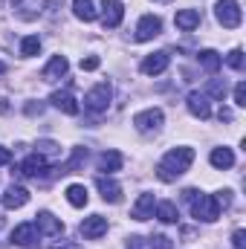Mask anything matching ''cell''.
Instances as JSON below:
<instances>
[{
  "instance_id": "obj_41",
  "label": "cell",
  "mask_w": 246,
  "mask_h": 249,
  "mask_svg": "<svg viewBox=\"0 0 246 249\" xmlns=\"http://www.w3.org/2000/svg\"><path fill=\"white\" fill-rule=\"evenodd\" d=\"M0 6H3V0H0Z\"/></svg>"
},
{
  "instance_id": "obj_24",
  "label": "cell",
  "mask_w": 246,
  "mask_h": 249,
  "mask_svg": "<svg viewBox=\"0 0 246 249\" xmlns=\"http://www.w3.org/2000/svg\"><path fill=\"white\" fill-rule=\"evenodd\" d=\"M67 200H70V206H75V209L87 206V200H90L87 186H81V183H72V186L67 188Z\"/></svg>"
},
{
  "instance_id": "obj_16",
  "label": "cell",
  "mask_w": 246,
  "mask_h": 249,
  "mask_svg": "<svg viewBox=\"0 0 246 249\" xmlns=\"http://www.w3.org/2000/svg\"><path fill=\"white\" fill-rule=\"evenodd\" d=\"M188 110H191V116H197V119H209V116H211L209 96H206V93H191V96H188Z\"/></svg>"
},
{
  "instance_id": "obj_18",
  "label": "cell",
  "mask_w": 246,
  "mask_h": 249,
  "mask_svg": "<svg viewBox=\"0 0 246 249\" xmlns=\"http://www.w3.org/2000/svg\"><path fill=\"white\" fill-rule=\"evenodd\" d=\"M96 186H99V191H102V197L107 200V203H119L122 200V186L116 183V180H110V177H99L96 180Z\"/></svg>"
},
{
  "instance_id": "obj_4",
  "label": "cell",
  "mask_w": 246,
  "mask_h": 249,
  "mask_svg": "<svg viewBox=\"0 0 246 249\" xmlns=\"http://www.w3.org/2000/svg\"><path fill=\"white\" fill-rule=\"evenodd\" d=\"M214 18H217V23H223L226 29H238L241 20H244L241 3H238V0H217V6H214Z\"/></svg>"
},
{
  "instance_id": "obj_12",
  "label": "cell",
  "mask_w": 246,
  "mask_h": 249,
  "mask_svg": "<svg viewBox=\"0 0 246 249\" xmlns=\"http://www.w3.org/2000/svg\"><path fill=\"white\" fill-rule=\"evenodd\" d=\"M50 102H53V107H58L67 116H75V113H78V102H75V96H72L70 90H55V93L50 96Z\"/></svg>"
},
{
  "instance_id": "obj_37",
  "label": "cell",
  "mask_w": 246,
  "mask_h": 249,
  "mask_svg": "<svg viewBox=\"0 0 246 249\" xmlns=\"http://www.w3.org/2000/svg\"><path fill=\"white\" fill-rule=\"evenodd\" d=\"M41 110H44L41 105H26V113H29V116H35V113H41Z\"/></svg>"
},
{
  "instance_id": "obj_15",
  "label": "cell",
  "mask_w": 246,
  "mask_h": 249,
  "mask_svg": "<svg viewBox=\"0 0 246 249\" xmlns=\"http://www.w3.org/2000/svg\"><path fill=\"white\" fill-rule=\"evenodd\" d=\"M154 209H157L154 194H139V200L133 203L130 214H133V220H148V217H154Z\"/></svg>"
},
{
  "instance_id": "obj_30",
  "label": "cell",
  "mask_w": 246,
  "mask_h": 249,
  "mask_svg": "<svg viewBox=\"0 0 246 249\" xmlns=\"http://www.w3.org/2000/svg\"><path fill=\"white\" fill-rule=\"evenodd\" d=\"M226 64H229L232 70H238V72H241V70H244V50H241V47H235V50L226 55Z\"/></svg>"
},
{
  "instance_id": "obj_10",
  "label": "cell",
  "mask_w": 246,
  "mask_h": 249,
  "mask_svg": "<svg viewBox=\"0 0 246 249\" xmlns=\"http://www.w3.org/2000/svg\"><path fill=\"white\" fill-rule=\"evenodd\" d=\"M35 217H38V220H32V223L38 226L41 235H47V238H58V235L64 232V223L53 214V212H38Z\"/></svg>"
},
{
  "instance_id": "obj_33",
  "label": "cell",
  "mask_w": 246,
  "mask_h": 249,
  "mask_svg": "<svg viewBox=\"0 0 246 249\" xmlns=\"http://www.w3.org/2000/svg\"><path fill=\"white\" fill-rule=\"evenodd\" d=\"M235 105L246 107V84L244 81H238V87H235Z\"/></svg>"
},
{
  "instance_id": "obj_29",
  "label": "cell",
  "mask_w": 246,
  "mask_h": 249,
  "mask_svg": "<svg viewBox=\"0 0 246 249\" xmlns=\"http://www.w3.org/2000/svg\"><path fill=\"white\" fill-rule=\"evenodd\" d=\"M35 148H38L35 154H41V157H58V154H61V148H58L55 142H50V139H44V142H38Z\"/></svg>"
},
{
  "instance_id": "obj_14",
  "label": "cell",
  "mask_w": 246,
  "mask_h": 249,
  "mask_svg": "<svg viewBox=\"0 0 246 249\" xmlns=\"http://www.w3.org/2000/svg\"><path fill=\"white\" fill-rule=\"evenodd\" d=\"M168 64H171L168 53H151V55L142 61V72H145V75H159V72L168 70Z\"/></svg>"
},
{
  "instance_id": "obj_25",
  "label": "cell",
  "mask_w": 246,
  "mask_h": 249,
  "mask_svg": "<svg viewBox=\"0 0 246 249\" xmlns=\"http://www.w3.org/2000/svg\"><path fill=\"white\" fill-rule=\"evenodd\" d=\"M157 217L162 223H177L180 220V212H177V206L171 200H162V203H157Z\"/></svg>"
},
{
  "instance_id": "obj_11",
  "label": "cell",
  "mask_w": 246,
  "mask_h": 249,
  "mask_svg": "<svg viewBox=\"0 0 246 249\" xmlns=\"http://www.w3.org/2000/svg\"><path fill=\"white\" fill-rule=\"evenodd\" d=\"M105 232H107V217H102V214H90V217H84V223H81V235H84L87 241H99Z\"/></svg>"
},
{
  "instance_id": "obj_21",
  "label": "cell",
  "mask_w": 246,
  "mask_h": 249,
  "mask_svg": "<svg viewBox=\"0 0 246 249\" xmlns=\"http://www.w3.org/2000/svg\"><path fill=\"white\" fill-rule=\"evenodd\" d=\"M122 154L119 151H105L102 157H99V171L102 174H113V171H119L122 168Z\"/></svg>"
},
{
  "instance_id": "obj_13",
  "label": "cell",
  "mask_w": 246,
  "mask_h": 249,
  "mask_svg": "<svg viewBox=\"0 0 246 249\" xmlns=\"http://www.w3.org/2000/svg\"><path fill=\"white\" fill-rule=\"evenodd\" d=\"M26 203H29V191L23 186H15V183H12V186L3 191V206H6V209H23Z\"/></svg>"
},
{
  "instance_id": "obj_31",
  "label": "cell",
  "mask_w": 246,
  "mask_h": 249,
  "mask_svg": "<svg viewBox=\"0 0 246 249\" xmlns=\"http://www.w3.org/2000/svg\"><path fill=\"white\" fill-rule=\"evenodd\" d=\"M148 247H151V249H174V241H171L168 235H154Z\"/></svg>"
},
{
  "instance_id": "obj_27",
  "label": "cell",
  "mask_w": 246,
  "mask_h": 249,
  "mask_svg": "<svg viewBox=\"0 0 246 249\" xmlns=\"http://www.w3.org/2000/svg\"><path fill=\"white\" fill-rule=\"evenodd\" d=\"M41 53V38L38 35H26L23 41H20V55L23 58H32V55H38Z\"/></svg>"
},
{
  "instance_id": "obj_28",
  "label": "cell",
  "mask_w": 246,
  "mask_h": 249,
  "mask_svg": "<svg viewBox=\"0 0 246 249\" xmlns=\"http://www.w3.org/2000/svg\"><path fill=\"white\" fill-rule=\"evenodd\" d=\"M84 160H87V148H75L72 160H70V162H67V165L61 168V174H72V171H75V168H78V165H81Z\"/></svg>"
},
{
  "instance_id": "obj_7",
  "label": "cell",
  "mask_w": 246,
  "mask_h": 249,
  "mask_svg": "<svg viewBox=\"0 0 246 249\" xmlns=\"http://www.w3.org/2000/svg\"><path fill=\"white\" fill-rule=\"evenodd\" d=\"M47 171H50V162H47V157H41V154H32V157H26V160L18 165V174H20V177H32V180L47 177Z\"/></svg>"
},
{
  "instance_id": "obj_40",
  "label": "cell",
  "mask_w": 246,
  "mask_h": 249,
  "mask_svg": "<svg viewBox=\"0 0 246 249\" xmlns=\"http://www.w3.org/2000/svg\"><path fill=\"white\" fill-rule=\"evenodd\" d=\"M159 3H168V0H159Z\"/></svg>"
},
{
  "instance_id": "obj_34",
  "label": "cell",
  "mask_w": 246,
  "mask_h": 249,
  "mask_svg": "<svg viewBox=\"0 0 246 249\" xmlns=\"http://www.w3.org/2000/svg\"><path fill=\"white\" fill-rule=\"evenodd\" d=\"M232 247L235 249H246V232L244 229H235V235H232Z\"/></svg>"
},
{
  "instance_id": "obj_36",
  "label": "cell",
  "mask_w": 246,
  "mask_h": 249,
  "mask_svg": "<svg viewBox=\"0 0 246 249\" xmlns=\"http://www.w3.org/2000/svg\"><path fill=\"white\" fill-rule=\"evenodd\" d=\"M9 162H12V151L0 145V165H9Z\"/></svg>"
},
{
  "instance_id": "obj_32",
  "label": "cell",
  "mask_w": 246,
  "mask_h": 249,
  "mask_svg": "<svg viewBox=\"0 0 246 249\" xmlns=\"http://www.w3.org/2000/svg\"><path fill=\"white\" fill-rule=\"evenodd\" d=\"M209 96L223 99V96H226V84H223V81H211V84H209Z\"/></svg>"
},
{
  "instance_id": "obj_20",
  "label": "cell",
  "mask_w": 246,
  "mask_h": 249,
  "mask_svg": "<svg viewBox=\"0 0 246 249\" xmlns=\"http://www.w3.org/2000/svg\"><path fill=\"white\" fill-rule=\"evenodd\" d=\"M174 23H177V29L191 32V29H197V26H200V12H197V9H180V12H177V18H174Z\"/></svg>"
},
{
  "instance_id": "obj_3",
  "label": "cell",
  "mask_w": 246,
  "mask_h": 249,
  "mask_svg": "<svg viewBox=\"0 0 246 249\" xmlns=\"http://www.w3.org/2000/svg\"><path fill=\"white\" fill-rule=\"evenodd\" d=\"M110 99H113V87H110L107 81H102V84H96V87L84 96V107H87L90 113H105V110L110 107Z\"/></svg>"
},
{
  "instance_id": "obj_9",
  "label": "cell",
  "mask_w": 246,
  "mask_h": 249,
  "mask_svg": "<svg viewBox=\"0 0 246 249\" xmlns=\"http://www.w3.org/2000/svg\"><path fill=\"white\" fill-rule=\"evenodd\" d=\"M124 18V6L122 0H102V23L105 29H116Z\"/></svg>"
},
{
  "instance_id": "obj_8",
  "label": "cell",
  "mask_w": 246,
  "mask_h": 249,
  "mask_svg": "<svg viewBox=\"0 0 246 249\" xmlns=\"http://www.w3.org/2000/svg\"><path fill=\"white\" fill-rule=\"evenodd\" d=\"M162 32V20L157 18V15H142L139 18V23H136V41H154L157 35Z\"/></svg>"
},
{
  "instance_id": "obj_23",
  "label": "cell",
  "mask_w": 246,
  "mask_h": 249,
  "mask_svg": "<svg viewBox=\"0 0 246 249\" xmlns=\"http://www.w3.org/2000/svg\"><path fill=\"white\" fill-rule=\"evenodd\" d=\"M209 160H211V165H214V168H220V171L235 165V154H232V148H214Z\"/></svg>"
},
{
  "instance_id": "obj_26",
  "label": "cell",
  "mask_w": 246,
  "mask_h": 249,
  "mask_svg": "<svg viewBox=\"0 0 246 249\" xmlns=\"http://www.w3.org/2000/svg\"><path fill=\"white\" fill-rule=\"evenodd\" d=\"M197 61H200V67H203L206 72H217V70H220V64H223V58H220L214 50H203V53L197 55Z\"/></svg>"
},
{
  "instance_id": "obj_22",
  "label": "cell",
  "mask_w": 246,
  "mask_h": 249,
  "mask_svg": "<svg viewBox=\"0 0 246 249\" xmlns=\"http://www.w3.org/2000/svg\"><path fill=\"white\" fill-rule=\"evenodd\" d=\"M72 15H75L78 20H84V23H90V20H96V18H99V12H96L93 0H72Z\"/></svg>"
},
{
  "instance_id": "obj_5",
  "label": "cell",
  "mask_w": 246,
  "mask_h": 249,
  "mask_svg": "<svg viewBox=\"0 0 246 249\" xmlns=\"http://www.w3.org/2000/svg\"><path fill=\"white\" fill-rule=\"evenodd\" d=\"M41 232L35 223H20L12 229V244L15 247H23V249H41Z\"/></svg>"
},
{
  "instance_id": "obj_39",
  "label": "cell",
  "mask_w": 246,
  "mask_h": 249,
  "mask_svg": "<svg viewBox=\"0 0 246 249\" xmlns=\"http://www.w3.org/2000/svg\"><path fill=\"white\" fill-rule=\"evenodd\" d=\"M3 72H6V64L0 61V75H3Z\"/></svg>"
},
{
  "instance_id": "obj_6",
  "label": "cell",
  "mask_w": 246,
  "mask_h": 249,
  "mask_svg": "<svg viewBox=\"0 0 246 249\" xmlns=\"http://www.w3.org/2000/svg\"><path fill=\"white\" fill-rule=\"evenodd\" d=\"M162 122H165V116H162L159 107H148V110H142V113L133 116V127L139 133H154V130L162 127Z\"/></svg>"
},
{
  "instance_id": "obj_1",
  "label": "cell",
  "mask_w": 246,
  "mask_h": 249,
  "mask_svg": "<svg viewBox=\"0 0 246 249\" xmlns=\"http://www.w3.org/2000/svg\"><path fill=\"white\" fill-rule=\"evenodd\" d=\"M191 162H194V148H171L162 160H159V165H157V177L162 180V183H174L177 177H183L185 171L191 168Z\"/></svg>"
},
{
  "instance_id": "obj_35",
  "label": "cell",
  "mask_w": 246,
  "mask_h": 249,
  "mask_svg": "<svg viewBox=\"0 0 246 249\" xmlns=\"http://www.w3.org/2000/svg\"><path fill=\"white\" fill-rule=\"evenodd\" d=\"M99 67V58L96 55H90V58H81V70H96Z\"/></svg>"
},
{
  "instance_id": "obj_17",
  "label": "cell",
  "mask_w": 246,
  "mask_h": 249,
  "mask_svg": "<svg viewBox=\"0 0 246 249\" xmlns=\"http://www.w3.org/2000/svg\"><path fill=\"white\" fill-rule=\"evenodd\" d=\"M44 9V0H15V15L20 20H35Z\"/></svg>"
},
{
  "instance_id": "obj_2",
  "label": "cell",
  "mask_w": 246,
  "mask_h": 249,
  "mask_svg": "<svg viewBox=\"0 0 246 249\" xmlns=\"http://www.w3.org/2000/svg\"><path fill=\"white\" fill-rule=\"evenodd\" d=\"M183 200L191 203V214H194L197 220H203V223H214V220L220 217V206H217L214 194H203V191H197V188H185Z\"/></svg>"
},
{
  "instance_id": "obj_38",
  "label": "cell",
  "mask_w": 246,
  "mask_h": 249,
  "mask_svg": "<svg viewBox=\"0 0 246 249\" xmlns=\"http://www.w3.org/2000/svg\"><path fill=\"white\" fill-rule=\"evenodd\" d=\"M53 249H75V247H72V244H55Z\"/></svg>"
},
{
  "instance_id": "obj_19",
  "label": "cell",
  "mask_w": 246,
  "mask_h": 249,
  "mask_svg": "<svg viewBox=\"0 0 246 249\" xmlns=\"http://www.w3.org/2000/svg\"><path fill=\"white\" fill-rule=\"evenodd\" d=\"M67 70H70V64H67V58L64 55H53V61L44 67V72H41V78L44 81H55V78H61V75H67Z\"/></svg>"
}]
</instances>
